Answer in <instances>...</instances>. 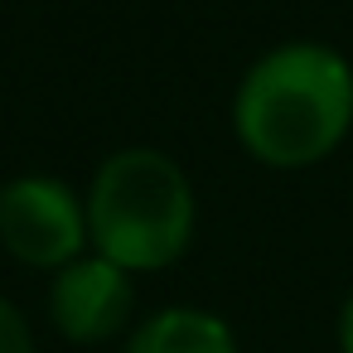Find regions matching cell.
<instances>
[{"mask_svg":"<svg viewBox=\"0 0 353 353\" xmlns=\"http://www.w3.org/2000/svg\"><path fill=\"white\" fill-rule=\"evenodd\" d=\"M88 237L121 271H160L194 237V189L160 150H117L88 194Z\"/></svg>","mask_w":353,"mask_h":353,"instance_id":"cell-2","label":"cell"},{"mask_svg":"<svg viewBox=\"0 0 353 353\" xmlns=\"http://www.w3.org/2000/svg\"><path fill=\"white\" fill-rule=\"evenodd\" d=\"M88 203L54 174H20L0 189V247L39 271H63L83 256Z\"/></svg>","mask_w":353,"mask_h":353,"instance_id":"cell-3","label":"cell"},{"mask_svg":"<svg viewBox=\"0 0 353 353\" xmlns=\"http://www.w3.org/2000/svg\"><path fill=\"white\" fill-rule=\"evenodd\" d=\"M247 155L276 170L324 160L353 126V68L324 44H281L256 59L232 107Z\"/></svg>","mask_w":353,"mask_h":353,"instance_id":"cell-1","label":"cell"},{"mask_svg":"<svg viewBox=\"0 0 353 353\" xmlns=\"http://www.w3.org/2000/svg\"><path fill=\"white\" fill-rule=\"evenodd\" d=\"M136 305L131 290V271L112 266L107 256H78L73 266H63L54 276L49 290V314L54 329L68 343H107L126 329Z\"/></svg>","mask_w":353,"mask_h":353,"instance_id":"cell-4","label":"cell"},{"mask_svg":"<svg viewBox=\"0 0 353 353\" xmlns=\"http://www.w3.org/2000/svg\"><path fill=\"white\" fill-rule=\"evenodd\" d=\"M0 353H34V334H30V319L0 295Z\"/></svg>","mask_w":353,"mask_h":353,"instance_id":"cell-6","label":"cell"},{"mask_svg":"<svg viewBox=\"0 0 353 353\" xmlns=\"http://www.w3.org/2000/svg\"><path fill=\"white\" fill-rule=\"evenodd\" d=\"M339 353H353V290L339 310Z\"/></svg>","mask_w":353,"mask_h":353,"instance_id":"cell-7","label":"cell"},{"mask_svg":"<svg viewBox=\"0 0 353 353\" xmlns=\"http://www.w3.org/2000/svg\"><path fill=\"white\" fill-rule=\"evenodd\" d=\"M126 353H237V339L228 319L194 310V305H174V310L150 314L131 334Z\"/></svg>","mask_w":353,"mask_h":353,"instance_id":"cell-5","label":"cell"}]
</instances>
